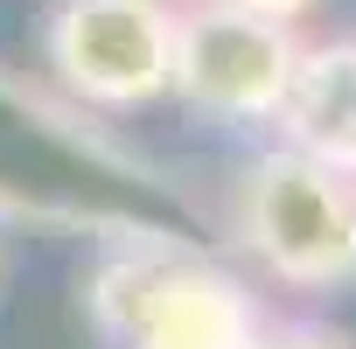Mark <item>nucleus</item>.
<instances>
[{
  "mask_svg": "<svg viewBox=\"0 0 356 349\" xmlns=\"http://www.w3.org/2000/svg\"><path fill=\"white\" fill-rule=\"evenodd\" d=\"M182 0H49L42 63L84 112H147L175 91Z\"/></svg>",
  "mask_w": 356,
  "mask_h": 349,
  "instance_id": "3",
  "label": "nucleus"
},
{
  "mask_svg": "<svg viewBox=\"0 0 356 349\" xmlns=\"http://www.w3.org/2000/svg\"><path fill=\"white\" fill-rule=\"evenodd\" d=\"M273 133L286 147H300V154L356 174V35H335V42H307L300 49Z\"/></svg>",
  "mask_w": 356,
  "mask_h": 349,
  "instance_id": "5",
  "label": "nucleus"
},
{
  "mask_svg": "<svg viewBox=\"0 0 356 349\" xmlns=\"http://www.w3.org/2000/svg\"><path fill=\"white\" fill-rule=\"evenodd\" d=\"M300 22L252 15L231 0H182L175 29V91L217 126H273L300 63Z\"/></svg>",
  "mask_w": 356,
  "mask_h": 349,
  "instance_id": "4",
  "label": "nucleus"
},
{
  "mask_svg": "<svg viewBox=\"0 0 356 349\" xmlns=\"http://www.w3.org/2000/svg\"><path fill=\"white\" fill-rule=\"evenodd\" d=\"M231 238L266 279L293 293L356 286V174L273 140L238 168Z\"/></svg>",
  "mask_w": 356,
  "mask_h": 349,
  "instance_id": "2",
  "label": "nucleus"
},
{
  "mask_svg": "<svg viewBox=\"0 0 356 349\" xmlns=\"http://www.w3.org/2000/svg\"><path fill=\"white\" fill-rule=\"evenodd\" d=\"M84 307L112 349H252L266 328L259 293L231 266L161 238L105 252L84 279Z\"/></svg>",
  "mask_w": 356,
  "mask_h": 349,
  "instance_id": "1",
  "label": "nucleus"
},
{
  "mask_svg": "<svg viewBox=\"0 0 356 349\" xmlns=\"http://www.w3.org/2000/svg\"><path fill=\"white\" fill-rule=\"evenodd\" d=\"M0 279H8V238H0Z\"/></svg>",
  "mask_w": 356,
  "mask_h": 349,
  "instance_id": "8",
  "label": "nucleus"
},
{
  "mask_svg": "<svg viewBox=\"0 0 356 349\" xmlns=\"http://www.w3.org/2000/svg\"><path fill=\"white\" fill-rule=\"evenodd\" d=\"M252 349H356V342L328 321H266L252 335Z\"/></svg>",
  "mask_w": 356,
  "mask_h": 349,
  "instance_id": "6",
  "label": "nucleus"
},
{
  "mask_svg": "<svg viewBox=\"0 0 356 349\" xmlns=\"http://www.w3.org/2000/svg\"><path fill=\"white\" fill-rule=\"evenodd\" d=\"M231 8H252V15H280V22H300L314 0H231Z\"/></svg>",
  "mask_w": 356,
  "mask_h": 349,
  "instance_id": "7",
  "label": "nucleus"
}]
</instances>
